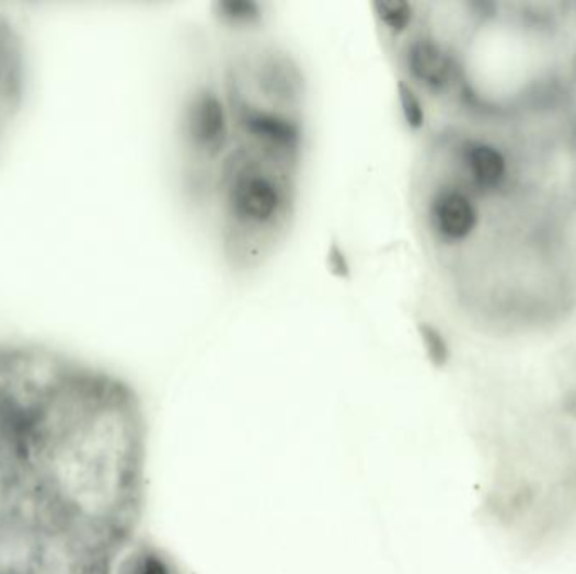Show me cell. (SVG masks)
Masks as SVG:
<instances>
[{"label":"cell","instance_id":"cell-12","mask_svg":"<svg viewBox=\"0 0 576 574\" xmlns=\"http://www.w3.org/2000/svg\"><path fill=\"white\" fill-rule=\"evenodd\" d=\"M329 266L332 272L337 273L339 277H346L349 273V265H347L346 256H344L343 250L337 244L331 248L329 251Z\"/></svg>","mask_w":576,"mask_h":574},{"label":"cell","instance_id":"cell-10","mask_svg":"<svg viewBox=\"0 0 576 574\" xmlns=\"http://www.w3.org/2000/svg\"><path fill=\"white\" fill-rule=\"evenodd\" d=\"M398 103L410 130L418 131L427 124V112L418 90L406 80L398 81Z\"/></svg>","mask_w":576,"mask_h":574},{"label":"cell","instance_id":"cell-3","mask_svg":"<svg viewBox=\"0 0 576 574\" xmlns=\"http://www.w3.org/2000/svg\"><path fill=\"white\" fill-rule=\"evenodd\" d=\"M403 68L408 83L430 93H446L456 84L457 62L452 53L447 49L434 34L416 33L405 36V44L400 51Z\"/></svg>","mask_w":576,"mask_h":574},{"label":"cell","instance_id":"cell-11","mask_svg":"<svg viewBox=\"0 0 576 574\" xmlns=\"http://www.w3.org/2000/svg\"><path fill=\"white\" fill-rule=\"evenodd\" d=\"M418 332L428 356L437 364L446 363L447 357H449V346H447L446 337L441 334L440 329L428 324V322H422L418 324Z\"/></svg>","mask_w":576,"mask_h":574},{"label":"cell","instance_id":"cell-4","mask_svg":"<svg viewBox=\"0 0 576 574\" xmlns=\"http://www.w3.org/2000/svg\"><path fill=\"white\" fill-rule=\"evenodd\" d=\"M253 83L260 96L270 102V108L290 113L299 108L303 96V78L299 65L287 53L268 48L258 51L249 62Z\"/></svg>","mask_w":576,"mask_h":574},{"label":"cell","instance_id":"cell-6","mask_svg":"<svg viewBox=\"0 0 576 574\" xmlns=\"http://www.w3.org/2000/svg\"><path fill=\"white\" fill-rule=\"evenodd\" d=\"M460 168L475 190L493 193L507 177V159L503 150L485 140H465L459 147Z\"/></svg>","mask_w":576,"mask_h":574},{"label":"cell","instance_id":"cell-1","mask_svg":"<svg viewBox=\"0 0 576 574\" xmlns=\"http://www.w3.org/2000/svg\"><path fill=\"white\" fill-rule=\"evenodd\" d=\"M297 168L245 142L228 150L218 191L231 259L258 262L284 233L292 215Z\"/></svg>","mask_w":576,"mask_h":574},{"label":"cell","instance_id":"cell-8","mask_svg":"<svg viewBox=\"0 0 576 574\" xmlns=\"http://www.w3.org/2000/svg\"><path fill=\"white\" fill-rule=\"evenodd\" d=\"M376 19L393 37L408 36L415 26L416 5L406 0H380L372 4Z\"/></svg>","mask_w":576,"mask_h":574},{"label":"cell","instance_id":"cell-5","mask_svg":"<svg viewBox=\"0 0 576 574\" xmlns=\"http://www.w3.org/2000/svg\"><path fill=\"white\" fill-rule=\"evenodd\" d=\"M427 225L440 243H463L477 229V204L462 187L443 184L428 197Z\"/></svg>","mask_w":576,"mask_h":574},{"label":"cell","instance_id":"cell-9","mask_svg":"<svg viewBox=\"0 0 576 574\" xmlns=\"http://www.w3.org/2000/svg\"><path fill=\"white\" fill-rule=\"evenodd\" d=\"M215 15L234 30H252L263 21L262 5L253 0H219L215 4Z\"/></svg>","mask_w":576,"mask_h":574},{"label":"cell","instance_id":"cell-2","mask_svg":"<svg viewBox=\"0 0 576 574\" xmlns=\"http://www.w3.org/2000/svg\"><path fill=\"white\" fill-rule=\"evenodd\" d=\"M233 117L230 103L216 88H194L181 112L184 147L197 162H215L231 149Z\"/></svg>","mask_w":576,"mask_h":574},{"label":"cell","instance_id":"cell-7","mask_svg":"<svg viewBox=\"0 0 576 574\" xmlns=\"http://www.w3.org/2000/svg\"><path fill=\"white\" fill-rule=\"evenodd\" d=\"M21 44L14 31L0 21V134L11 120L22 91Z\"/></svg>","mask_w":576,"mask_h":574}]
</instances>
